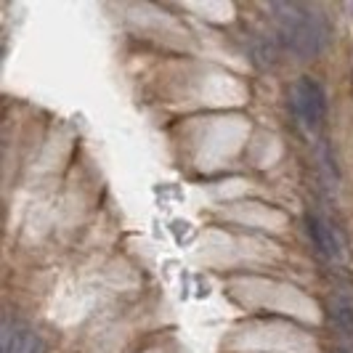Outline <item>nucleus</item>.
I'll return each instance as SVG.
<instances>
[{"instance_id":"1","label":"nucleus","mask_w":353,"mask_h":353,"mask_svg":"<svg viewBox=\"0 0 353 353\" xmlns=\"http://www.w3.org/2000/svg\"><path fill=\"white\" fill-rule=\"evenodd\" d=\"M276 24L284 46L298 56H316L330 46L332 30L327 19L319 11H311L305 6H276Z\"/></svg>"},{"instance_id":"2","label":"nucleus","mask_w":353,"mask_h":353,"mask_svg":"<svg viewBox=\"0 0 353 353\" xmlns=\"http://www.w3.org/2000/svg\"><path fill=\"white\" fill-rule=\"evenodd\" d=\"M292 106H295V114L308 130H319L324 117H327V90L319 83L316 77H308L303 74L292 83Z\"/></svg>"},{"instance_id":"3","label":"nucleus","mask_w":353,"mask_h":353,"mask_svg":"<svg viewBox=\"0 0 353 353\" xmlns=\"http://www.w3.org/2000/svg\"><path fill=\"white\" fill-rule=\"evenodd\" d=\"M305 229H308V236L314 242L316 252L324 258V261H337L343 255V245H340V236L332 223H327L321 215L316 212H308L305 215Z\"/></svg>"},{"instance_id":"4","label":"nucleus","mask_w":353,"mask_h":353,"mask_svg":"<svg viewBox=\"0 0 353 353\" xmlns=\"http://www.w3.org/2000/svg\"><path fill=\"white\" fill-rule=\"evenodd\" d=\"M330 321L343 340L353 343V301L348 295H332L330 301Z\"/></svg>"},{"instance_id":"5","label":"nucleus","mask_w":353,"mask_h":353,"mask_svg":"<svg viewBox=\"0 0 353 353\" xmlns=\"http://www.w3.org/2000/svg\"><path fill=\"white\" fill-rule=\"evenodd\" d=\"M32 353H46V348H43V343H40V340H37V345L32 348Z\"/></svg>"},{"instance_id":"6","label":"nucleus","mask_w":353,"mask_h":353,"mask_svg":"<svg viewBox=\"0 0 353 353\" xmlns=\"http://www.w3.org/2000/svg\"><path fill=\"white\" fill-rule=\"evenodd\" d=\"M332 353H351V351H348V348H343V345H340V348H335V351H332Z\"/></svg>"}]
</instances>
